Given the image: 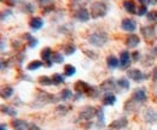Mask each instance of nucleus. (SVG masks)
I'll list each match as a JSON object with an SVG mask.
<instances>
[{
	"label": "nucleus",
	"mask_w": 157,
	"mask_h": 130,
	"mask_svg": "<svg viewBox=\"0 0 157 130\" xmlns=\"http://www.w3.org/2000/svg\"><path fill=\"white\" fill-rule=\"evenodd\" d=\"M140 34L145 40L150 41L156 36V28H155V25H151V24L144 25V27L140 28Z\"/></svg>",
	"instance_id": "nucleus-12"
},
{
	"label": "nucleus",
	"mask_w": 157,
	"mask_h": 130,
	"mask_svg": "<svg viewBox=\"0 0 157 130\" xmlns=\"http://www.w3.org/2000/svg\"><path fill=\"white\" fill-rule=\"evenodd\" d=\"M120 69H128L132 64V58H131V53L127 50H123L120 52Z\"/></svg>",
	"instance_id": "nucleus-10"
},
{
	"label": "nucleus",
	"mask_w": 157,
	"mask_h": 130,
	"mask_svg": "<svg viewBox=\"0 0 157 130\" xmlns=\"http://www.w3.org/2000/svg\"><path fill=\"white\" fill-rule=\"evenodd\" d=\"M138 1H139V4L143 5V6H149V5L151 4V0H138Z\"/></svg>",
	"instance_id": "nucleus-47"
},
{
	"label": "nucleus",
	"mask_w": 157,
	"mask_h": 130,
	"mask_svg": "<svg viewBox=\"0 0 157 130\" xmlns=\"http://www.w3.org/2000/svg\"><path fill=\"white\" fill-rule=\"evenodd\" d=\"M51 78H52V86H60V84H63L65 82V76L62 74H58V72L52 75Z\"/></svg>",
	"instance_id": "nucleus-30"
},
{
	"label": "nucleus",
	"mask_w": 157,
	"mask_h": 130,
	"mask_svg": "<svg viewBox=\"0 0 157 130\" xmlns=\"http://www.w3.org/2000/svg\"><path fill=\"white\" fill-rule=\"evenodd\" d=\"M69 111H70V106H68L65 104H59L58 106L56 107V112L59 116H65Z\"/></svg>",
	"instance_id": "nucleus-35"
},
{
	"label": "nucleus",
	"mask_w": 157,
	"mask_h": 130,
	"mask_svg": "<svg viewBox=\"0 0 157 130\" xmlns=\"http://www.w3.org/2000/svg\"><path fill=\"white\" fill-rule=\"evenodd\" d=\"M4 48H5V40L0 39V51H2Z\"/></svg>",
	"instance_id": "nucleus-48"
},
{
	"label": "nucleus",
	"mask_w": 157,
	"mask_h": 130,
	"mask_svg": "<svg viewBox=\"0 0 157 130\" xmlns=\"http://www.w3.org/2000/svg\"><path fill=\"white\" fill-rule=\"evenodd\" d=\"M52 53H53V51H52L51 47H45V48L41 50L40 57H41V60L44 63V66L52 68V65H53V63H52Z\"/></svg>",
	"instance_id": "nucleus-7"
},
{
	"label": "nucleus",
	"mask_w": 157,
	"mask_h": 130,
	"mask_svg": "<svg viewBox=\"0 0 157 130\" xmlns=\"http://www.w3.org/2000/svg\"><path fill=\"white\" fill-rule=\"evenodd\" d=\"M90 88H91V84H88L87 82L81 81V80L76 81V83L74 84V91H75V93H80V94H82V95L88 93Z\"/></svg>",
	"instance_id": "nucleus-16"
},
{
	"label": "nucleus",
	"mask_w": 157,
	"mask_h": 130,
	"mask_svg": "<svg viewBox=\"0 0 157 130\" xmlns=\"http://www.w3.org/2000/svg\"><path fill=\"white\" fill-rule=\"evenodd\" d=\"M141 52H139V51H134V52H132L131 53V58H132V61H134V63H138V61H140L141 60Z\"/></svg>",
	"instance_id": "nucleus-40"
},
{
	"label": "nucleus",
	"mask_w": 157,
	"mask_h": 130,
	"mask_svg": "<svg viewBox=\"0 0 157 130\" xmlns=\"http://www.w3.org/2000/svg\"><path fill=\"white\" fill-rule=\"evenodd\" d=\"M117 101V98L114 93H104L101 98L103 106H114Z\"/></svg>",
	"instance_id": "nucleus-17"
},
{
	"label": "nucleus",
	"mask_w": 157,
	"mask_h": 130,
	"mask_svg": "<svg viewBox=\"0 0 157 130\" xmlns=\"http://www.w3.org/2000/svg\"><path fill=\"white\" fill-rule=\"evenodd\" d=\"M154 59L155 56L154 54H145V57H141V63L145 65V66H150L152 63H154Z\"/></svg>",
	"instance_id": "nucleus-38"
},
{
	"label": "nucleus",
	"mask_w": 157,
	"mask_h": 130,
	"mask_svg": "<svg viewBox=\"0 0 157 130\" xmlns=\"http://www.w3.org/2000/svg\"><path fill=\"white\" fill-rule=\"evenodd\" d=\"M38 82H39L40 86L42 87H48V86H52V78L50 76H46V75H42L38 78Z\"/></svg>",
	"instance_id": "nucleus-32"
},
{
	"label": "nucleus",
	"mask_w": 157,
	"mask_h": 130,
	"mask_svg": "<svg viewBox=\"0 0 157 130\" xmlns=\"http://www.w3.org/2000/svg\"><path fill=\"white\" fill-rule=\"evenodd\" d=\"M122 6H123V9H124L129 15H137L138 6L134 0H123Z\"/></svg>",
	"instance_id": "nucleus-19"
},
{
	"label": "nucleus",
	"mask_w": 157,
	"mask_h": 130,
	"mask_svg": "<svg viewBox=\"0 0 157 130\" xmlns=\"http://www.w3.org/2000/svg\"><path fill=\"white\" fill-rule=\"evenodd\" d=\"M15 94V88L12 86H4L0 89V98L4 100H9L10 98H12Z\"/></svg>",
	"instance_id": "nucleus-23"
},
{
	"label": "nucleus",
	"mask_w": 157,
	"mask_h": 130,
	"mask_svg": "<svg viewBox=\"0 0 157 130\" xmlns=\"http://www.w3.org/2000/svg\"><path fill=\"white\" fill-rule=\"evenodd\" d=\"M97 114V107L94 106H91V105H87L85 106L80 113H78V118L83 122H91V119H93Z\"/></svg>",
	"instance_id": "nucleus-4"
},
{
	"label": "nucleus",
	"mask_w": 157,
	"mask_h": 130,
	"mask_svg": "<svg viewBox=\"0 0 157 130\" xmlns=\"http://www.w3.org/2000/svg\"><path fill=\"white\" fill-rule=\"evenodd\" d=\"M83 52H85V54L87 57H90L91 59H97V54H94L96 52H93V51H88V50H83Z\"/></svg>",
	"instance_id": "nucleus-44"
},
{
	"label": "nucleus",
	"mask_w": 157,
	"mask_h": 130,
	"mask_svg": "<svg viewBox=\"0 0 157 130\" xmlns=\"http://www.w3.org/2000/svg\"><path fill=\"white\" fill-rule=\"evenodd\" d=\"M52 63L53 64H63L64 63V54L60 52H53L52 53Z\"/></svg>",
	"instance_id": "nucleus-36"
},
{
	"label": "nucleus",
	"mask_w": 157,
	"mask_h": 130,
	"mask_svg": "<svg viewBox=\"0 0 157 130\" xmlns=\"http://www.w3.org/2000/svg\"><path fill=\"white\" fill-rule=\"evenodd\" d=\"M44 66V63H42V60H32L30 63H28V65H27V70L28 71H35V70H39L40 68H42Z\"/></svg>",
	"instance_id": "nucleus-29"
},
{
	"label": "nucleus",
	"mask_w": 157,
	"mask_h": 130,
	"mask_svg": "<svg viewBox=\"0 0 157 130\" xmlns=\"http://www.w3.org/2000/svg\"><path fill=\"white\" fill-rule=\"evenodd\" d=\"M97 122H96V127L99 129H103L105 127V113L103 107H97V114H96Z\"/></svg>",
	"instance_id": "nucleus-20"
},
{
	"label": "nucleus",
	"mask_w": 157,
	"mask_h": 130,
	"mask_svg": "<svg viewBox=\"0 0 157 130\" xmlns=\"http://www.w3.org/2000/svg\"><path fill=\"white\" fill-rule=\"evenodd\" d=\"M74 17L78 19V22L81 23H86L91 19V13H90V10L83 7V6H80L78 10L74 12Z\"/></svg>",
	"instance_id": "nucleus-9"
},
{
	"label": "nucleus",
	"mask_w": 157,
	"mask_h": 130,
	"mask_svg": "<svg viewBox=\"0 0 157 130\" xmlns=\"http://www.w3.org/2000/svg\"><path fill=\"white\" fill-rule=\"evenodd\" d=\"M45 25V22L41 17H38V16H34L29 19V28L32 30H40L42 29Z\"/></svg>",
	"instance_id": "nucleus-18"
},
{
	"label": "nucleus",
	"mask_w": 157,
	"mask_h": 130,
	"mask_svg": "<svg viewBox=\"0 0 157 130\" xmlns=\"http://www.w3.org/2000/svg\"><path fill=\"white\" fill-rule=\"evenodd\" d=\"M143 118L147 124H157V111L152 107H147L143 112Z\"/></svg>",
	"instance_id": "nucleus-11"
},
{
	"label": "nucleus",
	"mask_w": 157,
	"mask_h": 130,
	"mask_svg": "<svg viewBox=\"0 0 157 130\" xmlns=\"http://www.w3.org/2000/svg\"><path fill=\"white\" fill-rule=\"evenodd\" d=\"M22 5H23V7H22V11H23V12L29 13V15L34 13L35 7H34V5H33L32 2H24V4H22Z\"/></svg>",
	"instance_id": "nucleus-37"
},
{
	"label": "nucleus",
	"mask_w": 157,
	"mask_h": 130,
	"mask_svg": "<svg viewBox=\"0 0 157 130\" xmlns=\"http://www.w3.org/2000/svg\"><path fill=\"white\" fill-rule=\"evenodd\" d=\"M76 74V68L73 64H65L64 69H63V75L65 77H71Z\"/></svg>",
	"instance_id": "nucleus-31"
},
{
	"label": "nucleus",
	"mask_w": 157,
	"mask_h": 130,
	"mask_svg": "<svg viewBox=\"0 0 157 130\" xmlns=\"http://www.w3.org/2000/svg\"><path fill=\"white\" fill-rule=\"evenodd\" d=\"M127 78L133 81V82L141 83V82H144V81H146L149 78V75L146 72H144L143 70H140V69L134 68V69H128L127 70Z\"/></svg>",
	"instance_id": "nucleus-3"
},
{
	"label": "nucleus",
	"mask_w": 157,
	"mask_h": 130,
	"mask_svg": "<svg viewBox=\"0 0 157 130\" xmlns=\"http://www.w3.org/2000/svg\"><path fill=\"white\" fill-rule=\"evenodd\" d=\"M53 9H55L53 5H45V9L42 10V13H44V15H48Z\"/></svg>",
	"instance_id": "nucleus-43"
},
{
	"label": "nucleus",
	"mask_w": 157,
	"mask_h": 130,
	"mask_svg": "<svg viewBox=\"0 0 157 130\" xmlns=\"http://www.w3.org/2000/svg\"><path fill=\"white\" fill-rule=\"evenodd\" d=\"M147 12H149L147 6H143V5H140V6L138 7L137 16H139V17H144V16H146V15H147Z\"/></svg>",
	"instance_id": "nucleus-39"
},
{
	"label": "nucleus",
	"mask_w": 157,
	"mask_h": 130,
	"mask_svg": "<svg viewBox=\"0 0 157 130\" xmlns=\"http://www.w3.org/2000/svg\"><path fill=\"white\" fill-rule=\"evenodd\" d=\"M151 78H152V81L157 83V65L152 69V72H151Z\"/></svg>",
	"instance_id": "nucleus-45"
},
{
	"label": "nucleus",
	"mask_w": 157,
	"mask_h": 130,
	"mask_svg": "<svg viewBox=\"0 0 157 130\" xmlns=\"http://www.w3.org/2000/svg\"><path fill=\"white\" fill-rule=\"evenodd\" d=\"M5 63H6V61H4V60H1V59H0V70H1V69H4Z\"/></svg>",
	"instance_id": "nucleus-51"
},
{
	"label": "nucleus",
	"mask_w": 157,
	"mask_h": 130,
	"mask_svg": "<svg viewBox=\"0 0 157 130\" xmlns=\"http://www.w3.org/2000/svg\"><path fill=\"white\" fill-rule=\"evenodd\" d=\"M154 56H156L157 57V46L154 48Z\"/></svg>",
	"instance_id": "nucleus-52"
},
{
	"label": "nucleus",
	"mask_w": 157,
	"mask_h": 130,
	"mask_svg": "<svg viewBox=\"0 0 157 130\" xmlns=\"http://www.w3.org/2000/svg\"><path fill=\"white\" fill-rule=\"evenodd\" d=\"M124 111L127 112V113H134V112L139 111V109H140V105L137 104L134 100H132V99H128L127 101H126V104H124Z\"/></svg>",
	"instance_id": "nucleus-25"
},
{
	"label": "nucleus",
	"mask_w": 157,
	"mask_h": 130,
	"mask_svg": "<svg viewBox=\"0 0 157 130\" xmlns=\"http://www.w3.org/2000/svg\"><path fill=\"white\" fill-rule=\"evenodd\" d=\"M132 100H134L137 104H139L140 106L144 105L146 101H147V93H146V89L145 88H136L132 93V96H131Z\"/></svg>",
	"instance_id": "nucleus-6"
},
{
	"label": "nucleus",
	"mask_w": 157,
	"mask_h": 130,
	"mask_svg": "<svg viewBox=\"0 0 157 130\" xmlns=\"http://www.w3.org/2000/svg\"><path fill=\"white\" fill-rule=\"evenodd\" d=\"M0 130H7V125L4 123H0Z\"/></svg>",
	"instance_id": "nucleus-50"
},
{
	"label": "nucleus",
	"mask_w": 157,
	"mask_h": 130,
	"mask_svg": "<svg viewBox=\"0 0 157 130\" xmlns=\"http://www.w3.org/2000/svg\"><path fill=\"white\" fill-rule=\"evenodd\" d=\"M48 1H51V0H36V2H39L40 5H44V6H45Z\"/></svg>",
	"instance_id": "nucleus-49"
},
{
	"label": "nucleus",
	"mask_w": 157,
	"mask_h": 130,
	"mask_svg": "<svg viewBox=\"0 0 157 130\" xmlns=\"http://www.w3.org/2000/svg\"><path fill=\"white\" fill-rule=\"evenodd\" d=\"M23 0H4V2L9 6V7H15L16 5H18Z\"/></svg>",
	"instance_id": "nucleus-42"
},
{
	"label": "nucleus",
	"mask_w": 157,
	"mask_h": 130,
	"mask_svg": "<svg viewBox=\"0 0 157 130\" xmlns=\"http://www.w3.org/2000/svg\"><path fill=\"white\" fill-rule=\"evenodd\" d=\"M12 15V11L11 10H5V11H1L0 12V20H5L7 17H10Z\"/></svg>",
	"instance_id": "nucleus-41"
},
{
	"label": "nucleus",
	"mask_w": 157,
	"mask_h": 130,
	"mask_svg": "<svg viewBox=\"0 0 157 130\" xmlns=\"http://www.w3.org/2000/svg\"><path fill=\"white\" fill-rule=\"evenodd\" d=\"M100 94H101V91L99 89L98 87L91 86V88H90L88 93L86 94V95H87V96H90V98H92V99H97V98H98Z\"/></svg>",
	"instance_id": "nucleus-34"
},
{
	"label": "nucleus",
	"mask_w": 157,
	"mask_h": 130,
	"mask_svg": "<svg viewBox=\"0 0 157 130\" xmlns=\"http://www.w3.org/2000/svg\"><path fill=\"white\" fill-rule=\"evenodd\" d=\"M74 96V92L69 88H64L62 89L58 94V98H59V101H68V100H71Z\"/></svg>",
	"instance_id": "nucleus-26"
},
{
	"label": "nucleus",
	"mask_w": 157,
	"mask_h": 130,
	"mask_svg": "<svg viewBox=\"0 0 157 130\" xmlns=\"http://www.w3.org/2000/svg\"><path fill=\"white\" fill-rule=\"evenodd\" d=\"M28 130H42L40 128L38 124H35V123H29V129Z\"/></svg>",
	"instance_id": "nucleus-46"
},
{
	"label": "nucleus",
	"mask_w": 157,
	"mask_h": 130,
	"mask_svg": "<svg viewBox=\"0 0 157 130\" xmlns=\"http://www.w3.org/2000/svg\"><path fill=\"white\" fill-rule=\"evenodd\" d=\"M0 111H1L2 114L9 116L11 118H16V116H17V110L11 105H6V104L0 105Z\"/></svg>",
	"instance_id": "nucleus-21"
},
{
	"label": "nucleus",
	"mask_w": 157,
	"mask_h": 130,
	"mask_svg": "<svg viewBox=\"0 0 157 130\" xmlns=\"http://www.w3.org/2000/svg\"><path fill=\"white\" fill-rule=\"evenodd\" d=\"M106 66L110 70H115L120 68V59L115 54H109L106 57Z\"/></svg>",
	"instance_id": "nucleus-24"
},
{
	"label": "nucleus",
	"mask_w": 157,
	"mask_h": 130,
	"mask_svg": "<svg viewBox=\"0 0 157 130\" xmlns=\"http://www.w3.org/2000/svg\"><path fill=\"white\" fill-rule=\"evenodd\" d=\"M140 36L137 35V34H128V36L126 37V40H124V43H126V46L128 47V48H137L138 46L140 45Z\"/></svg>",
	"instance_id": "nucleus-14"
},
{
	"label": "nucleus",
	"mask_w": 157,
	"mask_h": 130,
	"mask_svg": "<svg viewBox=\"0 0 157 130\" xmlns=\"http://www.w3.org/2000/svg\"><path fill=\"white\" fill-rule=\"evenodd\" d=\"M108 12H109V6L103 1H94L90 6L91 18L93 19L103 18L108 15Z\"/></svg>",
	"instance_id": "nucleus-2"
},
{
	"label": "nucleus",
	"mask_w": 157,
	"mask_h": 130,
	"mask_svg": "<svg viewBox=\"0 0 157 130\" xmlns=\"http://www.w3.org/2000/svg\"><path fill=\"white\" fill-rule=\"evenodd\" d=\"M117 87L121 91H129L131 89V82L127 77H120L117 80Z\"/></svg>",
	"instance_id": "nucleus-27"
},
{
	"label": "nucleus",
	"mask_w": 157,
	"mask_h": 130,
	"mask_svg": "<svg viewBox=\"0 0 157 130\" xmlns=\"http://www.w3.org/2000/svg\"><path fill=\"white\" fill-rule=\"evenodd\" d=\"M128 127V119L127 117H118L115 121H113L109 124V129L110 130H122Z\"/></svg>",
	"instance_id": "nucleus-13"
},
{
	"label": "nucleus",
	"mask_w": 157,
	"mask_h": 130,
	"mask_svg": "<svg viewBox=\"0 0 157 130\" xmlns=\"http://www.w3.org/2000/svg\"><path fill=\"white\" fill-rule=\"evenodd\" d=\"M137 28L138 23L133 18L127 17V18H123L121 20V29L123 32H126V33H131L132 34V33H134L137 30Z\"/></svg>",
	"instance_id": "nucleus-8"
},
{
	"label": "nucleus",
	"mask_w": 157,
	"mask_h": 130,
	"mask_svg": "<svg viewBox=\"0 0 157 130\" xmlns=\"http://www.w3.org/2000/svg\"><path fill=\"white\" fill-rule=\"evenodd\" d=\"M87 42L93 47H104L109 42V35L104 30H97L90 34L87 37Z\"/></svg>",
	"instance_id": "nucleus-1"
},
{
	"label": "nucleus",
	"mask_w": 157,
	"mask_h": 130,
	"mask_svg": "<svg viewBox=\"0 0 157 130\" xmlns=\"http://www.w3.org/2000/svg\"><path fill=\"white\" fill-rule=\"evenodd\" d=\"M23 40L25 41V43H27V46L29 48H34L39 43V40L34 36L33 34H30V33H24L23 34Z\"/></svg>",
	"instance_id": "nucleus-22"
},
{
	"label": "nucleus",
	"mask_w": 157,
	"mask_h": 130,
	"mask_svg": "<svg viewBox=\"0 0 157 130\" xmlns=\"http://www.w3.org/2000/svg\"><path fill=\"white\" fill-rule=\"evenodd\" d=\"M76 51H78V47H76V45L73 43V42H68V43H65V45L63 46V53H64L65 56H73Z\"/></svg>",
	"instance_id": "nucleus-28"
},
{
	"label": "nucleus",
	"mask_w": 157,
	"mask_h": 130,
	"mask_svg": "<svg viewBox=\"0 0 157 130\" xmlns=\"http://www.w3.org/2000/svg\"><path fill=\"white\" fill-rule=\"evenodd\" d=\"M11 127L13 130H28L29 129V123L24 119H21V118H13L11 121Z\"/></svg>",
	"instance_id": "nucleus-15"
},
{
	"label": "nucleus",
	"mask_w": 157,
	"mask_h": 130,
	"mask_svg": "<svg viewBox=\"0 0 157 130\" xmlns=\"http://www.w3.org/2000/svg\"><path fill=\"white\" fill-rule=\"evenodd\" d=\"M146 19L151 25H156L157 24V10H152L149 11L146 15Z\"/></svg>",
	"instance_id": "nucleus-33"
},
{
	"label": "nucleus",
	"mask_w": 157,
	"mask_h": 130,
	"mask_svg": "<svg viewBox=\"0 0 157 130\" xmlns=\"http://www.w3.org/2000/svg\"><path fill=\"white\" fill-rule=\"evenodd\" d=\"M1 1H4V0H0V2H1Z\"/></svg>",
	"instance_id": "nucleus-53"
},
{
	"label": "nucleus",
	"mask_w": 157,
	"mask_h": 130,
	"mask_svg": "<svg viewBox=\"0 0 157 130\" xmlns=\"http://www.w3.org/2000/svg\"><path fill=\"white\" fill-rule=\"evenodd\" d=\"M117 87V80L110 77V78H106L105 81H103L99 86V89L101 91V93H114V91H116Z\"/></svg>",
	"instance_id": "nucleus-5"
}]
</instances>
